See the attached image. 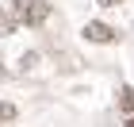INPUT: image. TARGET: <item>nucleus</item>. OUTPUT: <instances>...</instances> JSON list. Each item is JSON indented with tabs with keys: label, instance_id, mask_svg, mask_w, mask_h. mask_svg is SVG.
<instances>
[{
	"label": "nucleus",
	"instance_id": "nucleus-5",
	"mask_svg": "<svg viewBox=\"0 0 134 127\" xmlns=\"http://www.w3.org/2000/svg\"><path fill=\"white\" fill-rule=\"evenodd\" d=\"M12 31H15V19H12V12L0 8V35H12Z\"/></svg>",
	"mask_w": 134,
	"mask_h": 127
},
{
	"label": "nucleus",
	"instance_id": "nucleus-4",
	"mask_svg": "<svg viewBox=\"0 0 134 127\" xmlns=\"http://www.w3.org/2000/svg\"><path fill=\"white\" fill-rule=\"evenodd\" d=\"M15 116H19V108L12 104V100H0V123H12Z\"/></svg>",
	"mask_w": 134,
	"mask_h": 127
},
{
	"label": "nucleus",
	"instance_id": "nucleus-2",
	"mask_svg": "<svg viewBox=\"0 0 134 127\" xmlns=\"http://www.w3.org/2000/svg\"><path fill=\"white\" fill-rule=\"evenodd\" d=\"M81 35H84L88 42H96V46H107V42H115V39H119V31H115L111 23H103V19H88Z\"/></svg>",
	"mask_w": 134,
	"mask_h": 127
},
{
	"label": "nucleus",
	"instance_id": "nucleus-6",
	"mask_svg": "<svg viewBox=\"0 0 134 127\" xmlns=\"http://www.w3.org/2000/svg\"><path fill=\"white\" fill-rule=\"evenodd\" d=\"M100 8H119V4H126V0H96Z\"/></svg>",
	"mask_w": 134,
	"mask_h": 127
},
{
	"label": "nucleus",
	"instance_id": "nucleus-3",
	"mask_svg": "<svg viewBox=\"0 0 134 127\" xmlns=\"http://www.w3.org/2000/svg\"><path fill=\"white\" fill-rule=\"evenodd\" d=\"M119 112H123V116H134V89L130 85L119 89Z\"/></svg>",
	"mask_w": 134,
	"mask_h": 127
},
{
	"label": "nucleus",
	"instance_id": "nucleus-1",
	"mask_svg": "<svg viewBox=\"0 0 134 127\" xmlns=\"http://www.w3.org/2000/svg\"><path fill=\"white\" fill-rule=\"evenodd\" d=\"M12 19L15 27H38L50 19V0H12Z\"/></svg>",
	"mask_w": 134,
	"mask_h": 127
}]
</instances>
